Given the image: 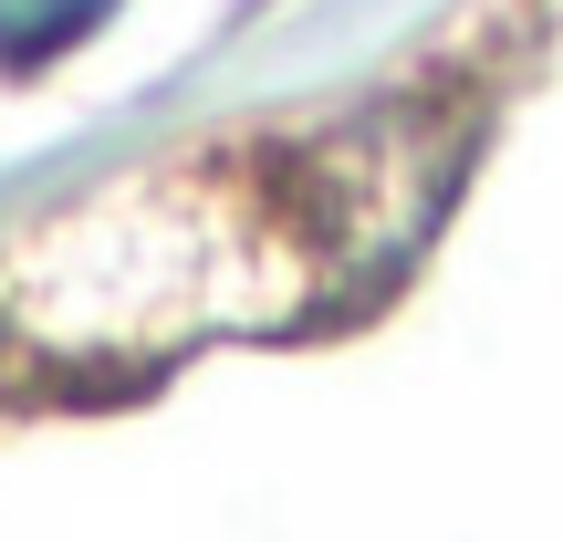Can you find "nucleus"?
Returning <instances> with one entry per match:
<instances>
[{
	"instance_id": "1",
	"label": "nucleus",
	"mask_w": 563,
	"mask_h": 542,
	"mask_svg": "<svg viewBox=\"0 0 563 542\" xmlns=\"http://www.w3.org/2000/svg\"><path fill=\"white\" fill-rule=\"evenodd\" d=\"M115 0H0V63H53L74 53Z\"/></svg>"
}]
</instances>
